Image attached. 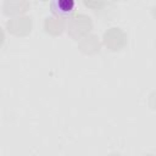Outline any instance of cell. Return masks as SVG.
<instances>
[{"mask_svg": "<svg viewBox=\"0 0 156 156\" xmlns=\"http://www.w3.org/2000/svg\"><path fill=\"white\" fill-rule=\"evenodd\" d=\"M51 11L61 17H67L74 12L76 2L73 0H52L50 2Z\"/></svg>", "mask_w": 156, "mask_h": 156, "instance_id": "1", "label": "cell"}]
</instances>
